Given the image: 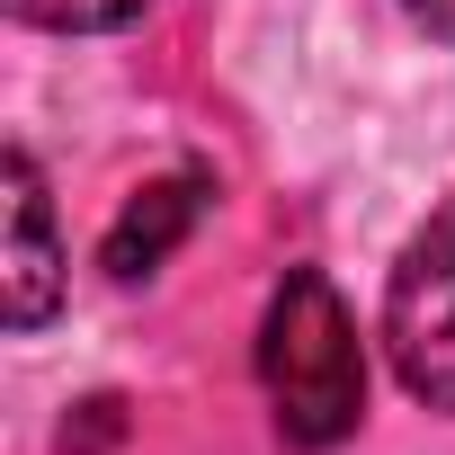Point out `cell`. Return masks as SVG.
I'll return each instance as SVG.
<instances>
[{
    "instance_id": "cell-2",
    "label": "cell",
    "mask_w": 455,
    "mask_h": 455,
    "mask_svg": "<svg viewBox=\"0 0 455 455\" xmlns=\"http://www.w3.org/2000/svg\"><path fill=\"white\" fill-rule=\"evenodd\" d=\"M384 348L411 402L455 411V196L402 242L384 277Z\"/></svg>"
},
{
    "instance_id": "cell-4",
    "label": "cell",
    "mask_w": 455,
    "mask_h": 455,
    "mask_svg": "<svg viewBox=\"0 0 455 455\" xmlns=\"http://www.w3.org/2000/svg\"><path fill=\"white\" fill-rule=\"evenodd\" d=\"M205 196H214V179L205 170H179V179H152V188H134L125 196V214L108 223V277L116 286H134V277H152L188 233H196V214H205Z\"/></svg>"
},
{
    "instance_id": "cell-5",
    "label": "cell",
    "mask_w": 455,
    "mask_h": 455,
    "mask_svg": "<svg viewBox=\"0 0 455 455\" xmlns=\"http://www.w3.org/2000/svg\"><path fill=\"white\" fill-rule=\"evenodd\" d=\"M152 0H10V19H28V28H63V36H99V28H125V19H143Z\"/></svg>"
},
{
    "instance_id": "cell-3",
    "label": "cell",
    "mask_w": 455,
    "mask_h": 455,
    "mask_svg": "<svg viewBox=\"0 0 455 455\" xmlns=\"http://www.w3.org/2000/svg\"><path fill=\"white\" fill-rule=\"evenodd\" d=\"M0 196H10V242H0V304H10V331L54 322L63 304V242H54V205L28 152L0 161Z\"/></svg>"
},
{
    "instance_id": "cell-6",
    "label": "cell",
    "mask_w": 455,
    "mask_h": 455,
    "mask_svg": "<svg viewBox=\"0 0 455 455\" xmlns=\"http://www.w3.org/2000/svg\"><path fill=\"white\" fill-rule=\"evenodd\" d=\"M402 10H411L428 36H446V45H455V0H402Z\"/></svg>"
},
{
    "instance_id": "cell-1",
    "label": "cell",
    "mask_w": 455,
    "mask_h": 455,
    "mask_svg": "<svg viewBox=\"0 0 455 455\" xmlns=\"http://www.w3.org/2000/svg\"><path fill=\"white\" fill-rule=\"evenodd\" d=\"M259 384L286 428V446H339L366 411V348L322 268H286L259 322Z\"/></svg>"
}]
</instances>
